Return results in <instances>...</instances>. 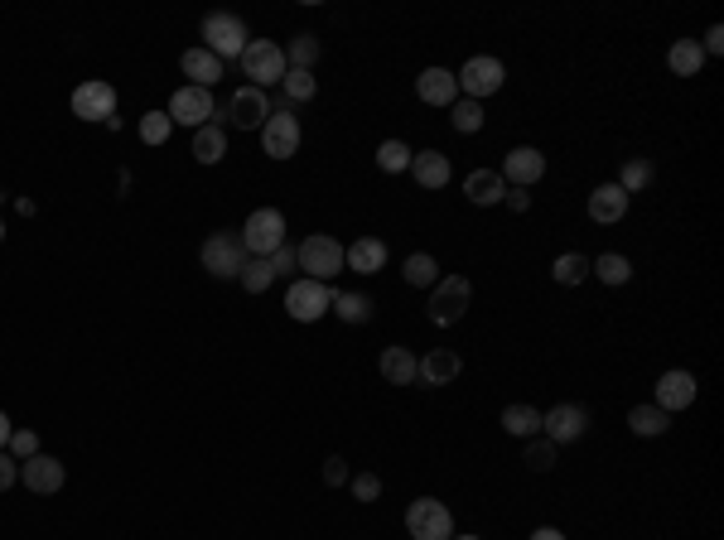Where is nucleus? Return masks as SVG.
I'll return each instance as SVG.
<instances>
[{"label":"nucleus","instance_id":"f257e3e1","mask_svg":"<svg viewBox=\"0 0 724 540\" xmlns=\"http://www.w3.org/2000/svg\"><path fill=\"white\" fill-rule=\"evenodd\" d=\"M237 68H242V78H247V87H280L285 82V73H290V63H285V49L280 44H271V39H251L247 49H242V58H237Z\"/></svg>","mask_w":724,"mask_h":540},{"label":"nucleus","instance_id":"f03ea898","mask_svg":"<svg viewBox=\"0 0 724 540\" xmlns=\"http://www.w3.org/2000/svg\"><path fill=\"white\" fill-rule=\"evenodd\" d=\"M266 116H271V97L261 87H237L223 107H213V121L223 131H227V121H232V131H261Z\"/></svg>","mask_w":724,"mask_h":540},{"label":"nucleus","instance_id":"7ed1b4c3","mask_svg":"<svg viewBox=\"0 0 724 540\" xmlns=\"http://www.w3.org/2000/svg\"><path fill=\"white\" fill-rule=\"evenodd\" d=\"M203 270L213 280H237L242 266H247V246H242V232H213L203 237V251H198Z\"/></svg>","mask_w":724,"mask_h":540},{"label":"nucleus","instance_id":"20e7f679","mask_svg":"<svg viewBox=\"0 0 724 540\" xmlns=\"http://www.w3.org/2000/svg\"><path fill=\"white\" fill-rule=\"evenodd\" d=\"M295 261L305 270V280H324L329 285L343 270V242L329 237V232H314V237H305V242L295 246Z\"/></svg>","mask_w":724,"mask_h":540},{"label":"nucleus","instance_id":"39448f33","mask_svg":"<svg viewBox=\"0 0 724 540\" xmlns=\"http://www.w3.org/2000/svg\"><path fill=\"white\" fill-rule=\"evenodd\" d=\"M251 44L247 25L237 20V15H227V10H213L208 20H203V49L218 58V63H227V58H242V49Z\"/></svg>","mask_w":724,"mask_h":540},{"label":"nucleus","instance_id":"423d86ee","mask_svg":"<svg viewBox=\"0 0 724 540\" xmlns=\"http://www.w3.org/2000/svg\"><path fill=\"white\" fill-rule=\"evenodd\" d=\"M469 299H474V285L464 275H440V285L430 290V324L454 328L469 314Z\"/></svg>","mask_w":724,"mask_h":540},{"label":"nucleus","instance_id":"0eeeda50","mask_svg":"<svg viewBox=\"0 0 724 540\" xmlns=\"http://www.w3.org/2000/svg\"><path fill=\"white\" fill-rule=\"evenodd\" d=\"M329 309H334V290H329L324 280H295V285L285 290V314H290L295 324H319Z\"/></svg>","mask_w":724,"mask_h":540},{"label":"nucleus","instance_id":"6e6552de","mask_svg":"<svg viewBox=\"0 0 724 540\" xmlns=\"http://www.w3.org/2000/svg\"><path fill=\"white\" fill-rule=\"evenodd\" d=\"M242 246L247 256H271L285 246V213L280 208H256V213L242 222Z\"/></svg>","mask_w":724,"mask_h":540},{"label":"nucleus","instance_id":"1a4fd4ad","mask_svg":"<svg viewBox=\"0 0 724 540\" xmlns=\"http://www.w3.org/2000/svg\"><path fill=\"white\" fill-rule=\"evenodd\" d=\"M406 531H411V540H449L454 536V516H449L445 502L416 497V502L406 507Z\"/></svg>","mask_w":724,"mask_h":540},{"label":"nucleus","instance_id":"9d476101","mask_svg":"<svg viewBox=\"0 0 724 540\" xmlns=\"http://www.w3.org/2000/svg\"><path fill=\"white\" fill-rule=\"evenodd\" d=\"M454 82L464 87V97H469V102H483V97L502 92V82H507V68H502V58L478 54V58H469V63H464V73H454Z\"/></svg>","mask_w":724,"mask_h":540},{"label":"nucleus","instance_id":"9b49d317","mask_svg":"<svg viewBox=\"0 0 724 540\" xmlns=\"http://www.w3.org/2000/svg\"><path fill=\"white\" fill-rule=\"evenodd\" d=\"M300 116L295 111H271L266 116V126H261V150L271 155V160H295L300 155Z\"/></svg>","mask_w":724,"mask_h":540},{"label":"nucleus","instance_id":"f8f14e48","mask_svg":"<svg viewBox=\"0 0 724 540\" xmlns=\"http://www.w3.org/2000/svg\"><path fill=\"white\" fill-rule=\"evenodd\" d=\"M165 111H169V121H174V126H189V131H198V126H208V121H213V92H208V87H189V82H184V87L169 97Z\"/></svg>","mask_w":724,"mask_h":540},{"label":"nucleus","instance_id":"ddd939ff","mask_svg":"<svg viewBox=\"0 0 724 540\" xmlns=\"http://www.w3.org/2000/svg\"><path fill=\"white\" fill-rule=\"evenodd\" d=\"M73 116L78 121H112L116 116V87L112 82H102V78H92V82H78V92H73Z\"/></svg>","mask_w":724,"mask_h":540},{"label":"nucleus","instance_id":"4468645a","mask_svg":"<svg viewBox=\"0 0 724 540\" xmlns=\"http://www.w3.org/2000/svg\"><path fill=\"white\" fill-rule=\"evenodd\" d=\"M585 430H589V410H585V405L560 401V405H551V410L541 415V434H546L551 444H575Z\"/></svg>","mask_w":724,"mask_h":540},{"label":"nucleus","instance_id":"2eb2a0df","mask_svg":"<svg viewBox=\"0 0 724 540\" xmlns=\"http://www.w3.org/2000/svg\"><path fill=\"white\" fill-rule=\"evenodd\" d=\"M498 174L507 189H531V184H541V174H546V155H541L536 145H517V150H507Z\"/></svg>","mask_w":724,"mask_h":540},{"label":"nucleus","instance_id":"dca6fc26","mask_svg":"<svg viewBox=\"0 0 724 540\" xmlns=\"http://www.w3.org/2000/svg\"><path fill=\"white\" fill-rule=\"evenodd\" d=\"M20 483H25L34 497H54L58 487L68 483V468H63L54 454H34V459L20 463Z\"/></svg>","mask_w":724,"mask_h":540},{"label":"nucleus","instance_id":"f3484780","mask_svg":"<svg viewBox=\"0 0 724 540\" xmlns=\"http://www.w3.org/2000/svg\"><path fill=\"white\" fill-rule=\"evenodd\" d=\"M696 391H700L696 377L676 367V372H662V377H657V396H652V405H657V410H667V415H676V410L696 405Z\"/></svg>","mask_w":724,"mask_h":540},{"label":"nucleus","instance_id":"a211bd4d","mask_svg":"<svg viewBox=\"0 0 724 540\" xmlns=\"http://www.w3.org/2000/svg\"><path fill=\"white\" fill-rule=\"evenodd\" d=\"M459 372H464V357H459L454 348H430L416 362L420 386H449V381H459Z\"/></svg>","mask_w":724,"mask_h":540},{"label":"nucleus","instance_id":"6ab92c4d","mask_svg":"<svg viewBox=\"0 0 724 540\" xmlns=\"http://www.w3.org/2000/svg\"><path fill=\"white\" fill-rule=\"evenodd\" d=\"M416 97L425 107H454L459 102V82H454L449 68H425L416 78Z\"/></svg>","mask_w":724,"mask_h":540},{"label":"nucleus","instance_id":"aec40b11","mask_svg":"<svg viewBox=\"0 0 724 540\" xmlns=\"http://www.w3.org/2000/svg\"><path fill=\"white\" fill-rule=\"evenodd\" d=\"M343 270H358V275L387 270V242H382V237H358V242H348L343 246Z\"/></svg>","mask_w":724,"mask_h":540},{"label":"nucleus","instance_id":"412c9836","mask_svg":"<svg viewBox=\"0 0 724 540\" xmlns=\"http://www.w3.org/2000/svg\"><path fill=\"white\" fill-rule=\"evenodd\" d=\"M623 217H628V193L618 189V184H599V189L589 193V222L613 227V222H623Z\"/></svg>","mask_w":724,"mask_h":540},{"label":"nucleus","instance_id":"4be33fe9","mask_svg":"<svg viewBox=\"0 0 724 540\" xmlns=\"http://www.w3.org/2000/svg\"><path fill=\"white\" fill-rule=\"evenodd\" d=\"M179 68H184L189 87H213V82H223V68H227V63H218V58L208 54L203 44H194V49H184Z\"/></svg>","mask_w":724,"mask_h":540},{"label":"nucleus","instance_id":"5701e85b","mask_svg":"<svg viewBox=\"0 0 724 540\" xmlns=\"http://www.w3.org/2000/svg\"><path fill=\"white\" fill-rule=\"evenodd\" d=\"M411 174H416L420 189H445L449 184V155H440V150H416L411 155Z\"/></svg>","mask_w":724,"mask_h":540},{"label":"nucleus","instance_id":"b1692460","mask_svg":"<svg viewBox=\"0 0 724 540\" xmlns=\"http://www.w3.org/2000/svg\"><path fill=\"white\" fill-rule=\"evenodd\" d=\"M502 193H507V184H502L498 169H474V174L464 179V198H469L474 208H493V203H502Z\"/></svg>","mask_w":724,"mask_h":540},{"label":"nucleus","instance_id":"393cba45","mask_svg":"<svg viewBox=\"0 0 724 540\" xmlns=\"http://www.w3.org/2000/svg\"><path fill=\"white\" fill-rule=\"evenodd\" d=\"M416 352L411 348H401V343H391L387 352H382V362H377V367H382V377L391 381V386H416Z\"/></svg>","mask_w":724,"mask_h":540},{"label":"nucleus","instance_id":"a878e982","mask_svg":"<svg viewBox=\"0 0 724 540\" xmlns=\"http://www.w3.org/2000/svg\"><path fill=\"white\" fill-rule=\"evenodd\" d=\"M189 155H194L198 164H218V160L227 155V131L218 126V121L198 126V131H194V145H189Z\"/></svg>","mask_w":724,"mask_h":540},{"label":"nucleus","instance_id":"bb28decb","mask_svg":"<svg viewBox=\"0 0 724 540\" xmlns=\"http://www.w3.org/2000/svg\"><path fill=\"white\" fill-rule=\"evenodd\" d=\"M502 434L536 439V434H541V410H536V405H502Z\"/></svg>","mask_w":724,"mask_h":540},{"label":"nucleus","instance_id":"cd10ccee","mask_svg":"<svg viewBox=\"0 0 724 540\" xmlns=\"http://www.w3.org/2000/svg\"><path fill=\"white\" fill-rule=\"evenodd\" d=\"M628 430L642 434V439H657V434L671 430V415H667V410H657L652 401H647V405H633V410H628Z\"/></svg>","mask_w":724,"mask_h":540},{"label":"nucleus","instance_id":"c85d7f7f","mask_svg":"<svg viewBox=\"0 0 724 540\" xmlns=\"http://www.w3.org/2000/svg\"><path fill=\"white\" fill-rule=\"evenodd\" d=\"M329 314H338L343 324H372V295H362V290H343V295H334V309Z\"/></svg>","mask_w":724,"mask_h":540},{"label":"nucleus","instance_id":"c756f323","mask_svg":"<svg viewBox=\"0 0 724 540\" xmlns=\"http://www.w3.org/2000/svg\"><path fill=\"white\" fill-rule=\"evenodd\" d=\"M401 275H406V285H416V290H435V285H440V261H435L430 251H416V256H406Z\"/></svg>","mask_w":724,"mask_h":540},{"label":"nucleus","instance_id":"7c9ffc66","mask_svg":"<svg viewBox=\"0 0 724 540\" xmlns=\"http://www.w3.org/2000/svg\"><path fill=\"white\" fill-rule=\"evenodd\" d=\"M667 63H671V73H676V78H696L700 68H705L700 39H676V44H671V54H667Z\"/></svg>","mask_w":724,"mask_h":540},{"label":"nucleus","instance_id":"2f4dec72","mask_svg":"<svg viewBox=\"0 0 724 540\" xmlns=\"http://www.w3.org/2000/svg\"><path fill=\"white\" fill-rule=\"evenodd\" d=\"M589 275H599L604 285H628L633 280V261L618 256V251H604L599 261H589Z\"/></svg>","mask_w":724,"mask_h":540},{"label":"nucleus","instance_id":"473e14b6","mask_svg":"<svg viewBox=\"0 0 724 540\" xmlns=\"http://www.w3.org/2000/svg\"><path fill=\"white\" fill-rule=\"evenodd\" d=\"M237 285H242L247 295H266V290L276 285L271 261H266V256H247V266H242V275H237Z\"/></svg>","mask_w":724,"mask_h":540},{"label":"nucleus","instance_id":"72a5a7b5","mask_svg":"<svg viewBox=\"0 0 724 540\" xmlns=\"http://www.w3.org/2000/svg\"><path fill=\"white\" fill-rule=\"evenodd\" d=\"M285 63L300 68V73H314V63H319V34H295V39L285 44Z\"/></svg>","mask_w":724,"mask_h":540},{"label":"nucleus","instance_id":"f704fd0d","mask_svg":"<svg viewBox=\"0 0 724 540\" xmlns=\"http://www.w3.org/2000/svg\"><path fill=\"white\" fill-rule=\"evenodd\" d=\"M314 92H319L314 73H300V68H290V73H285V82H280V97H285L290 107H300V102H314Z\"/></svg>","mask_w":724,"mask_h":540},{"label":"nucleus","instance_id":"c9c22d12","mask_svg":"<svg viewBox=\"0 0 724 540\" xmlns=\"http://www.w3.org/2000/svg\"><path fill=\"white\" fill-rule=\"evenodd\" d=\"M449 126H454L459 135H478V131H483V102L459 97V102L449 107Z\"/></svg>","mask_w":724,"mask_h":540},{"label":"nucleus","instance_id":"e433bc0d","mask_svg":"<svg viewBox=\"0 0 724 540\" xmlns=\"http://www.w3.org/2000/svg\"><path fill=\"white\" fill-rule=\"evenodd\" d=\"M411 155H416V150H411L406 140H382V145H377V169H382V174H401V169H411Z\"/></svg>","mask_w":724,"mask_h":540},{"label":"nucleus","instance_id":"4c0bfd02","mask_svg":"<svg viewBox=\"0 0 724 540\" xmlns=\"http://www.w3.org/2000/svg\"><path fill=\"white\" fill-rule=\"evenodd\" d=\"M551 275H556V285H580V280L589 275V256H580V251H565V256H556Z\"/></svg>","mask_w":724,"mask_h":540},{"label":"nucleus","instance_id":"58836bf2","mask_svg":"<svg viewBox=\"0 0 724 540\" xmlns=\"http://www.w3.org/2000/svg\"><path fill=\"white\" fill-rule=\"evenodd\" d=\"M647 184H652V160H628L618 169V189L628 193V198L638 189H647Z\"/></svg>","mask_w":724,"mask_h":540},{"label":"nucleus","instance_id":"ea45409f","mask_svg":"<svg viewBox=\"0 0 724 540\" xmlns=\"http://www.w3.org/2000/svg\"><path fill=\"white\" fill-rule=\"evenodd\" d=\"M169 131H174L169 111H145V116H140V140H145V145H165Z\"/></svg>","mask_w":724,"mask_h":540},{"label":"nucleus","instance_id":"a19ab883","mask_svg":"<svg viewBox=\"0 0 724 540\" xmlns=\"http://www.w3.org/2000/svg\"><path fill=\"white\" fill-rule=\"evenodd\" d=\"M527 468L531 473H551V468H556V444H551V439H531L527 444Z\"/></svg>","mask_w":724,"mask_h":540},{"label":"nucleus","instance_id":"79ce46f5","mask_svg":"<svg viewBox=\"0 0 724 540\" xmlns=\"http://www.w3.org/2000/svg\"><path fill=\"white\" fill-rule=\"evenodd\" d=\"M5 454H10L15 463L34 459V454H44V449H39V434H34V430H15V434H10V444H5Z\"/></svg>","mask_w":724,"mask_h":540},{"label":"nucleus","instance_id":"37998d69","mask_svg":"<svg viewBox=\"0 0 724 540\" xmlns=\"http://www.w3.org/2000/svg\"><path fill=\"white\" fill-rule=\"evenodd\" d=\"M348 492H353V502H377V497H382V478H377V473H353V478H348Z\"/></svg>","mask_w":724,"mask_h":540},{"label":"nucleus","instance_id":"c03bdc74","mask_svg":"<svg viewBox=\"0 0 724 540\" xmlns=\"http://www.w3.org/2000/svg\"><path fill=\"white\" fill-rule=\"evenodd\" d=\"M266 261H271V275H276V280H280V275H295V270H300V261H295V246H290V242L280 246V251H271Z\"/></svg>","mask_w":724,"mask_h":540},{"label":"nucleus","instance_id":"a18cd8bd","mask_svg":"<svg viewBox=\"0 0 724 540\" xmlns=\"http://www.w3.org/2000/svg\"><path fill=\"white\" fill-rule=\"evenodd\" d=\"M324 483H329V487H348V459H343V454L324 459Z\"/></svg>","mask_w":724,"mask_h":540},{"label":"nucleus","instance_id":"49530a36","mask_svg":"<svg viewBox=\"0 0 724 540\" xmlns=\"http://www.w3.org/2000/svg\"><path fill=\"white\" fill-rule=\"evenodd\" d=\"M20 483V463L10 459L5 449H0V492H10V487Z\"/></svg>","mask_w":724,"mask_h":540},{"label":"nucleus","instance_id":"de8ad7c7","mask_svg":"<svg viewBox=\"0 0 724 540\" xmlns=\"http://www.w3.org/2000/svg\"><path fill=\"white\" fill-rule=\"evenodd\" d=\"M700 54H724V29H720V25L705 29V39H700Z\"/></svg>","mask_w":724,"mask_h":540},{"label":"nucleus","instance_id":"09e8293b","mask_svg":"<svg viewBox=\"0 0 724 540\" xmlns=\"http://www.w3.org/2000/svg\"><path fill=\"white\" fill-rule=\"evenodd\" d=\"M502 203H507V213H527V208H531V193H527V189H507V193H502Z\"/></svg>","mask_w":724,"mask_h":540},{"label":"nucleus","instance_id":"8fccbe9b","mask_svg":"<svg viewBox=\"0 0 724 540\" xmlns=\"http://www.w3.org/2000/svg\"><path fill=\"white\" fill-rule=\"evenodd\" d=\"M531 540H565V531H556V526H536Z\"/></svg>","mask_w":724,"mask_h":540},{"label":"nucleus","instance_id":"3c124183","mask_svg":"<svg viewBox=\"0 0 724 540\" xmlns=\"http://www.w3.org/2000/svg\"><path fill=\"white\" fill-rule=\"evenodd\" d=\"M10 434H15V425H10V415H5V410H0V449H5V444H10Z\"/></svg>","mask_w":724,"mask_h":540},{"label":"nucleus","instance_id":"603ef678","mask_svg":"<svg viewBox=\"0 0 724 540\" xmlns=\"http://www.w3.org/2000/svg\"><path fill=\"white\" fill-rule=\"evenodd\" d=\"M449 540H478V536H449Z\"/></svg>","mask_w":724,"mask_h":540},{"label":"nucleus","instance_id":"864d4df0","mask_svg":"<svg viewBox=\"0 0 724 540\" xmlns=\"http://www.w3.org/2000/svg\"><path fill=\"white\" fill-rule=\"evenodd\" d=\"M0 208H5V189H0Z\"/></svg>","mask_w":724,"mask_h":540},{"label":"nucleus","instance_id":"5fc2aeb1","mask_svg":"<svg viewBox=\"0 0 724 540\" xmlns=\"http://www.w3.org/2000/svg\"><path fill=\"white\" fill-rule=\"evenodd\" d=\"M0 237H5V222H0Z\"/></svg>","mask_w":724,"mask_h":540}]
</instances>
